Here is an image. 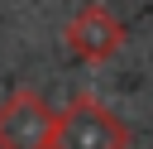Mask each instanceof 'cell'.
I'll use <instances>...</instances> for the list:
<instances>
[{"label": "cell", "instance_id": "3", "mask_svg": "<svg viewBox=\"0 0 153 149\" xmlns=\"http://www.w3.org/2000/svg\"><path fill=\"white\" fill-rule=\"evenodd\" d=\"M67 48H72V58H81V62H91V67H100V62H110L120 48H124V24L115 19V10L110 5H100V0H91V5H81L72 19H67Z\"/></svg>", "mask_w": 153, "mask_h": 149}, {"label": "cell", "instance_id": "2", "mask_svg": "<svg viewBox=\"0 0 153 149\" xmlns=\"http://www.w3.org/2000/svg\"><path fill=\"white\" fill-rule=\"evenodd\" d=\"M53 130L57 111L33 87H14L0 101V149H53Z\"/></svg>", "mask_w": 153, "mask_h": 149}, {"label": "cell", "instance_id": "1", "mask_svg": "<svg viewBox=\"0 0 153 149\" xmlns=\"http://www.w3.org/2000/svg\"><path fill=\"white\" fill-rule=\"evenodd\" d=\"M53 149H129V125L91 91H76L57 111Z\"/></svg>", "mask_w": 153, "mask_h": 149}]
</instances>
